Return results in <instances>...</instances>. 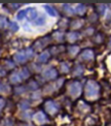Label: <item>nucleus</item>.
<instances>
[{"label": "nucleus", "instance_id": "32", "mask_svg": "<svg viewBox=\"0 0 111 126\" xmlns=\"http://www.w3.org/2000/svg\"><path fill=\"white\" fill-rule=\"evenodd\" d=\"M9 29L12 30V31H13V32H15V31L19 30V26L17 25V23L10 22V23H9Z\"/></svg>", "mask_w": 111, "mask_h": 126}, {"label": "nucleus", "instance_id": "23", "mask_svg": "<svg viewBox=\"0 0 111 126\" xmlns=\"http://www.w3.org/2000/svg\"><path fill=\"white\" fill-rule=\"evenodd\" d=\"M86 6H84L83 4H78L77 6L75 7V13L77 14V15H79V16H81V15H83L84 13H86Z\"/></svg>", "mask_w": 111, "mask_h": 126}, {"label": "nucleus", "instance_id": "25", "mask_svg": "<svg viewBox=\"0 0 111 126\" xmlns=\"http://www.w3.org/2000/svg\"><path fill=\"white\" fill-rule=\"evenodd\" d=\"M96 7H97V13H98V15L103 16L104 13H105V10H106V5H105V4H98Z\"/></svg>", "mask_w": 111, "mask_h": 126}, {"label": "nucleus", "instance_id": "39", "mask_svg": "<svg viewBox=\"0 0 111 126\" xmlns=\"http://www.w3.org/2000/svg\"><path fill=\"white\" fill-rule=\"evenodd\" d=\"M108 60H109V61H108V67H109L110 69H111V56H110L109 58H108Z\"/></svg>", "mask_w": 111, "mask_h": 126}, {"label": "nucleus", "instance_id": "41", "mask_svg": "<svg viewBox=\"0 0 111 126\" xmlns=\"http://www.w3.org/2000/svg\"><path fill=\"white\" fill-rule=\"evenodd\" d=\"M109 49L111 50V39H110V41H109Z\"/></svg>", "mask_w": 111, "mask_h": 126}, {"label": "nucleus", "instance_id": "3", "mask_svg": "<svg viewBox=\"0 0 111 126\" xmlns=\"http://www.w3.org/2000/svg\"><path fill=\"white\" fill-rule=\"evenodd\" d=\"M42 107H43L44 111L49 115H56L58 112H59V107H58V104L54 100H51V99L45 100L43 102V104H42Z\"/></svg>", "mask_w": 111, "mask_h": 126}, {"label": "nucleus", "instance_id": "31", "mask_svg": "<svg viewBox=\"0 0 111 126\" xmlns=\"http://www.w3.org/2000/svg\"><path fill=\"white\" fill-rule=\"evenodd\" d=\"M19 107L23 110V111H27V109L29 107V103L26 101V100H23V101H21V103L19 104Z\"/></svg>", "mask_w": 111, "mask_h": 126}, {"label": "nucleus", "instance_id": "38", "mask_svg": "<svg viewBox=\"0 0 111 126\" xmlns=\"http://www.w3.org/2000/svg\"><path fill=\"white\" fill-rule=\"evenodd\" d=\"M7 6H9V7H12V8H13V9H15V8H19V7L21 6V4H13V3H10V4H7Z\"/></svg>", "mask_w": 111, "mask_h": 126}, {"label": "nucleus", "instance_id": "27", "mask_svg": "<svg viewBox=\"0 0 111 126\" xmlns=\"http://www.w3.org/2000/svg\"><path fill=\"white\" fill-rule=\"evenodd\" d=\"M25 91H26V87L21 86V85L17 86L14 88V90H13V92L15 94H23V93H25Z\"/></svg>", "mask_w": 111, "mask_h": 126}, {"label": "nucleus", "instance_id": "15", "mask_svg": "<svg viewBox=\"0 0 111 126\" xmlns=\"http://www.w3.org/2000/svg\"><path fill=\"white\" fill-rule=\"evenodd\" d=\"M27 18L30 21H35L37 19V12L36 8H28L27 9Z\"/></svg>", "mask_w": 111, "mask_h": 126}, {"label": "nucleus", "instance_id": "19", "mask_svg": "<svg viewBox=\"0 0 111 126\" xmlns=\"http://www.w3.org/2000/svg\"><path fill=\"white\" fill-rule=\"evenodd\" d=\"M83 70H84V67L81 64H76V66L73 69V73L74 76H81L83 73Z\"/></svg>", "mask_w": 111, "mask_h": 126}, {"label": "nucleus", "instance_id": "26", "mask_svg": "<svg viewBox=\"0 0 111 126\" xmlns=\"http://www.w3.org/2000/svg\"><path fill=\"white\" fill-rule=\"evenodd\" d=\"M5 69H7V68H10V69H12V68L14 67V63L12 61H10L8 59H5L4 60V66H3Z\"/></svg>", "mask_w": 111, "mask_h": 126}, {"label": "nucleus", "instance_id": "4", "mask_svg": "<svg viewBox=\"0 0 111 126\" xmlns=\"http://www.w3.org/2000/svg\"><path fill=\"white\" fill-rule=\"evenodd\" d=\"M50 43V38L49 36H44V37H41L37 39L34 45H33V51H37V52H40L43 50L45 47Z\"/></svg>", "mask_w": 111, "mask_h": 126}, {"label": "nucleus", "instance_id": "1", "mask_svg": "<svg viewBox=\"0 0 111 126\" xmlns=\"http://www.w3.org/2000/svg\"><path fill=\"white\" fill-rule=\"evenodd\" d=\"M84 95L87 99H96L100 95V86L96 81L89 80L84 87Z\"/></svg>", "mask_w": 111, "mask_h": 126}, {"label": "nucleus", "instance_id": "30", "mask_svg": "<svg viewBox=\"0 0 111 126\" xmlns=\"http://www.w3.org/2000/svg\"><path fill=\"white\" fill-rule=\"evenodd\" d=\"M27 17V9H24V10H20L19 14H18V19L19 20H23L24 18Z\"/></svg>", "mask_w": 111, "mask_h": 126}, {"label": "nucleus", "instance_id": "21", "mask_svg": "<svg viewBox=\"0 0 111 126\" xmlns=\"http://www.w3.org/2000/svg\"><path fill=\"white\" fill-rule=\"evenodd\" d=\"M51 37L54 39H56L57 41H62L63 39H64V35H63V33L60 32V31H56V32L52 33Z\"/></svg>", "mask_w": 111, "mask_h": 126}, {"label": "nucleus", "instance_id": "24", "mask_svg": "<svg viewBox=\"0 0 111 126\" xmlns=\"http://www.w3.org/2000/svg\"><path fill=\"white\" fill-rule=\"evenodd\" d=\"M63 9H64L65 14L68 15V16L74 14V10H73V8H72V6L70 4H64V5H63Z\"/></svg>", "mask_w": 111, "mask_h": 126}, {"label": "nucleus", "instance_id": "40", "mask_svg": "<svg viewBox=\"0 0 111 126\" xmlns=\"http://www.w3.org/2000/svg\"><path fill=\"white\" fill-rule=\"evenodd\" d=\"M20 126H32V125H30V124H27V123H21Z\"/></svg>", "mask_w": 111, "mask_h": 126}, {"label": "nucleus", "instance_id": "9", "mask_svg": "<svg viewBox=\"0 0 111 126\" xmlns=\"http://www.w3.org/2000/svg\"><path fill=\"white\" fill-rule=\"evenodd\" d=\"M13 59H14V61L17 62V63H20V64H22V63H25L26 61L28 60V57H27V55H26L25 51H20L19 53L14 54Z\"/></svg>", "mask_w": 111, "mask_h": 126}, {"label": "nucleus", "instance_id": "16", "mask_svg": "<svg viewBox=\"0 0 111 126\" xmlns=\"http://www.w3.org/2000/svg\"><path fill=\"white\" fill-rule=\"evenodd\" d=\"M67 51H68V54H69L70 56H75L79 52V47L78 46H74V45L68 46Z\"/></svg>", "mask_w": 111, "mask_h": 126}, {"label": "nucleus", "instance_id": "11", "mask_svg": "<svg viewBox=\"0 0 111 126\" xmlns=\"http://www.w3.org/2000/svg\"><path fill=\"white\" fill-rule=\"evenodd\" d=\"M79 34L78 32H76V31H71V32H68L66 34V40L68 41V43H70V44H73V43H75V41L79 38Z\"/></svg>", "mask_w": 111, "mask_h": 126}, {"label": "nucleus", "instance_id": "5", "mask_svg": "<svg viewBox=\"0 0 111 126\" xmlns=\"http://www.w3.org/2000/svg\"><path fill=\"white\" fill-rule=\"evenodd\" d=\"M58 77V71L55 68H47L43 72H42V79L46 81H51V80H56Z\"/></svg>", "mask_w": 111, "mask_h": 126}, {"label": "nucleus", "instance_id": "20", "mask_svg": "<svg viewBox=\"0 0 111 126\" xmlns=\"http://www.w3.org/2000/svg\"><path fill=\"white\" fill-rule=\"evenodd\" d=\"M38 87H39L38 83L35 80H30L28 83V86H27V88L30 89V90H36V89H38Z\"/></svg>", "mask_w": 111, "mask_h": 126}, {"label": "nucleus", "instance_id": "37", "mask_svg": "<svg viewBox=\"0 0 111 126\" xmlns=\"http://www.w3.org/2000/svg\"><path fill=\"white\" fill-rule=\"evenodd\" d=\"M84 33H86V35H87V36H94V29L93 28H88V29H86V31H84Z\"/></svg>", "mask_w": 111, "mask_h": 126}, {"label": "nucleus", "instance_id": "28", "mask_svg": "<svg viewBox=\"0 0 111 126\" xmlns=\"http://www.w3.org/2000/svg\"><path fill=\"white\" fill-rule=\"evenodd\" d=\"M9 86L6 85L4 83H0V92H3V93H7L9 91Z\"/></svg>", "mask_w": 111, "mask_h": 126}, {"label": "nucleus", "instance_id": "7", "mask_svg": "<svg viewBox=\"0 0 111 126\" xmlns=\"http://www.w3.org/2000/svg\"><path fill=\"white\" fill-rule=\"evenodd\" d=\"M80 58L84 61H91L95 58V53L92 49H86L81 52L80 54Z\"/></svg>", "mask_w": 111, "mask_h": 126}, {"label": "nucleus", "instance_id": "18", "mask_svg": "<svg viewBox=\"0 0 111 126\" xmlns=\"http://www.w3.org/2000/svg\"><path fill=\"white\" fill-rule=\"evenodd\" d=\"M63 50H64V46H54L50 49V55H58L63 52Z\"/></svg>", "mask_w": 111, "mask_h": 126}, {"label": "nucleus", "instance_id": "29", "mask_svg": "<svg viewBox=\"0 0 111 126\" xmlns=\"http://www.w3.org/2000/svg\"><path fill=\"white\" fill-rule=\"evenodd\" d=\"M7 25V20L5 17H2V16H0V29H3L6 27Z\"/></svg>", "mask_w": 111, "mask_h": 126}, {"label": "nucleus", "instance_id": "8", "mask_svg": "<svg viewBox=\"0 0 111 126\" xmlns=\"http://www.w3.org/2000/svg\"><path fill=\"white\" fill-rule=\"evenodd\" d=\"M76 110L80 114H86L89 111V106L84 100H78L77 106H76Z\"/></svg>", "mask_w": 111, "mask_h": 126}, {"label": "nucleus", "instance_id": "13", "mask_svg": "<svg viewBox=\"0 0 111 126\" xmlns=\"http://www.w3.org/2000/svg\"><path fill=\"white\" fill-rule=\"evenodd\" d=\"M49 57H50V53H49V51H43L38 56V62L45 63V62H47V60L49 59Z\"/></svg>", "mask_w": 111, "mask_h": 126}, {"label": "nucleus", "instance_id": "10", "mask_svg": "<svg viewBox=\"0 0 111 126\" xmlns=\"http://www.w3.org/2000/svg\"><path fill=\"white\" fill-rule=\"evenodd\" d=\"M22 80H24L21 71H14L9 76V82L12 84H19Z\"/></svg>", "mask_w": 111, "mask_h": 126}, {"label": "nucleus", "instance_id": "35", "mask_svg": "<svg viewBox=\"0 0 111 126\" xmlns=\"http://www.w3.org/2000/svg\"><path fill=\"white\" fill-rule=\"evenodd\" d=\"M3 125H4V126H12V125H13V122H12V120H10V119L8 118V119H5V120H4Z\"/></svg>", "mask_w": 111, "mask_h": 126}, {"label": "nucleus", "instance_id": "33", "mask_svg": "<svg viewBox=\"0 0 111 126\" xmlns=\"http://www.w3.org/2000/svg\"><path fill=\"white\" fill-rule=\"evenodd\" d=\"M34 23L36 25H43L45 23V19H44V17H39L34 21Z\"/></svg>", "mask_w": 111, "mask_h": 126}, {"label": "nucleus", "instance_id": "34", "mask_svg": "<svg viewBox=\"0 0 111 126\" xmlns=\"http://www.w3.org/2000/svg\"><path fill=\"white\" fill-rule=\"evenodd\" d=\"M5 106H6V101L4 100V98L0 97V112H1L2 110L5 108Z\"/></svg>", "mask_w": 111, "mask_h": 126}, {"label": "nucleus", "instance_id": "14", "mask_svg": "<svg viewBox=\"0 0 111 126\" xmlns=\"http://www.w3.org/2000/svg\"><path fill=\"white\" fill-rule=\"evenodd\" d=\"M93 40L96 43L97 45H101L102 43H104V40H105V35L101 32H98L96 34H94L93 36Z\"/></svg>", "mask_w": 111, "mask_h": 126}, {"label": "nucleus", "instance_id": "42", "mask_svg": "<svg viewBox=\"0 0 111 126\" xmlns=\"http://www.w3.org/2000/svg\"><path fill=\"white\" fill-rule=\"evenodd\" d=\"M110 126H111V125H110Z\"/></svg>", "mask_w": 111, "mask_h": 126}, {"label": "nucleus", "instance_id": "36", "mask_svg": "<svg viewBox=\"0 0 111 126\" xmlns=\"http://www.w3.org/2000/svg\"><path fill=\"white\" fill-rule=\"evenodd\" d=\"M6 73H7L6 69H5L3 66H0V78L5 77V76H6Z\"/></svg>", "mask_w": 111, "mask_h": 126}, {"label": "nucleus", "instance_id": "6", "mask_svg": "<svg viewBox=\"0 0 111 126\" xmlns=\"http://www.w3.org/2000/svg\"><path fill=\"white\" fill-rule=\"evenodd\" d=\"M33 120L37 125H42L43 123H45L47 121V117H46V115L44 113L38 112L33 116Z\"/></svg>", "mask_w": 111, "mask_h": 126}, {"label": "nucleus", "instance_id": "17", "mask_svg": "<svg viewBox=\"0 0 111 126\" xmlns=\"http://www.w3.org/2000/svg\"><path fill=\"white\" fill-rule=\"evenodd\" d=\"M70 68H71V66H70V64L68 62L64 61V62H61L60 63V71L61 72L66 73V72H68V71L70 70Z\"/></svg>", "mask_w": 111, "mask_h": 126}, {"label": "nucleus", "instance_id": "2", "mask_svg": "<svg viewBox=\"0 0 111 126\" xmlns=\"http://www.w3.org/2000/svg\"><path fill=\"white\" fill-rule=\"evenodd\" d=\"M67 92L73 98L78 97L81 94V85H80V83L77 82V81L70 82L67 85Z\"/></svg>", "mask_w": 111, "mask_h": 126}, {"label": "nucleus", "instance_id": "22", "mask_svg": "<svg viewBox=\"0 0 111 126\" xmlns=\"http://www.w3.org/2000/svg\"><path fill=\"white\" fill-rule=\"evenodd\" d=\"M44 8H45V10H46V12L49 13V15L52 16V17H56V16H57V12L55 10V8L51 6V5L45 4V5H44Z\"/></svg>", "mask_w": 111, "mask_h": 126}, {"label": "nucleus", "instance_id": "12", "mask_svg": "<svg viewBox=\"0 0 111 126\" xmlns=\"http://www.w3.org/2000/svg\"><path fill=\"white\" fill-rule=\"evenodd\" d=\"M84 22H83V20L82 19H74L72 20L70 24H69V27L71 29H79V28H82V26H83Z\"/></svg>", "mask_w": 111, "mask_h": 126}]
</instances>
